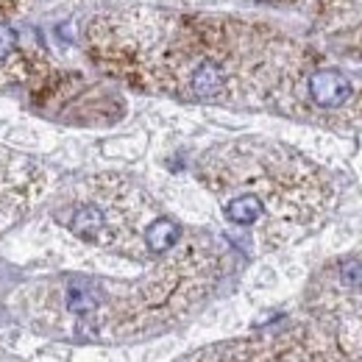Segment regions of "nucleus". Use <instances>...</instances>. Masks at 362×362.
<instances>
[{"label": "nucleus", "instance_id": "3", "mask_svg": "<svg viewBox=\"0 0 362 362\" xmlns=\"http://www.w3.org/2000/svg\"><path fill=\"white\" fill-rule=\"evenodd\" d=\"M181 237V228L176 221L170 218H156L151 226L145 228V245L153 251V254H165L170 251Z\"/></svg>", "mask_w": 362, "mask_h": 362}, {"label": "nucleus", "instance_id": "6", "mask_svg": "<svg viewBox=\"0 0 362 362\" xmlns=\"http://www.w3.org/2000/svg\"><path fill=\"white\" fill-rule=\"evenodd\" d=\"M67 307H70L73 313H78V315L92 313V310L98 307V290L90 287V284H81V281L70 284V287H67Z\"/></svg>", "mask_w": 362, "mask_h": 362}, {"label": "nucleus", "instance_id": "8", "mask_svg": "<svg viewBox=\"0 0 362 362\" xmlns=\"http://www.w3.org/2000/svg\"><path fill=\"white\" fill-rule=\"evenodd\" d=\"M17 45V37H14V31H8V28H0V59H6L11 50Z\"/></svg>", "mask_w": 362, "mask_h": 362}, {"label": "nucleus", "instance_id": "2", "mask_svg": "<svg viewBox=\"0 0 362 362\" xmlns=\"http://www.w3.org/2000/svg\"><path fill=\"white\" fill-rule=\"evenodd\" d=\"M70 228L81 237V240H90V243H98L106 231V215L95 206V204H84L76 209L73 221H70Z\"/></svg>", "mask_w": 362, "mask_h": 362}, {"label": "nucleus", "instance_id": "1", "mask_svg": "<svg viewBox=\"0 0 362 362\" xmlns=\"http://www.w3.org/2000/svg\"><path fill=\"white\" fill-rule=\"evenodd\" d=\"M310 95L317 106L337 109L351 98V81L337 70H317L310 76Z\"/></svg>", "mask_w": 362, "mask_h": 362}, {"label": "nucleus", "instance_id": "4", "mask_svg": "<svg viewBox=\"0 0 362 362\" xmlns=\"http://www.w3.org/2000/svg\"><path fill=\"white\" fill-rule=\"evenodd\" d=\"M189 87H192V92H195L198 98H215L218 92L223 90V70H221V64H215V62H201V64L195 67V73H192Z\"/></svg>", "mask_w": 362, "mask_h": 362}, {"label": "nucleus", "instance_id": "5", "mask_svg": "<svg viewBox=\"0 0 362 362\" xmlns=\"http://www.w3.org/2000/svg\"><path fill=\"white\" fill-rule=\"evenodd\" d=\"M265 212V204L257 198V195H237L234 201L226 204V218L237 226H251L262 218Z\"/></svg>", "mask_w": 362, "mask_h": 362}, {"label": "nucleus", "instance_id": "7", "mask_svg": "<svg viewBox=\"0 0 362 362\" xmlns=\"http://www.w3.org/2000/svg\"><path fill=\"white\" fill-rule=\"evenodd\" d=\"M340 281H343L346 287H362V262H357V259L343 262V268H340Z\"/></svg>", "mask_w": 362, "mask_h": 362}]
</instances>
